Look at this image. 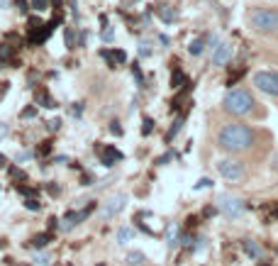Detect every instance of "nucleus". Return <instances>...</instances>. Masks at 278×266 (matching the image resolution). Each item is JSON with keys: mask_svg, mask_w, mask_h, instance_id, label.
<instances>
[{"mask_svg": "<svg viewBox=\"0 0 278 266\" xmlns=\"http://www.w3.org/2000/svg\"><path fill=\"white\" fill-rule=\"evenodd\" d=\"M254 144V132L246 125H227L220 132V147L224 152H244Z\"/></svg>", "mask_w": 278, "mask_h": 266, "instance_id": "nucleus-1", "label": "nucleus"}, {"mask_svg": "<svg viewBox=\"0 0 278 266\" xmlns=\"http://www.w3.org/2000/svg\"><path fill=\"white\" fill-rule=\"evenodd\" d=\"M224 110L232 115H249L254 110V98L246 88H234L224 98Z\"/></svg>", "mask_w": 278, "mask_h": 266, "instance_id": "nucleus-2", "label": "nucleus"}, {"mask_svg": "<svg viewBox=\"0 0 278 266\" xmlns=\"http://www.w3.org/2000/svg\"><path fill=\"white\" fill-rule=\"evenodd\" d=\"M249 25L259 32H276L278 30V13L276 10H266V8H256L249 13Z\"/></svg>", "mask_w": 278, "mask_h": 266, "instance_id": "nucleus-3", "label": "nucleus"}, {"mask_svg": "<svg viewBox=\"0 0 278 266\" xmlns=\"http://www.w3.org/2000/svg\"><path fill=\"white\" fill-rule=\"evenodd\" d=\"M254 86L266 95H278V74L276 71H259V74H254Z\"/></svg>", "mask_w": 278, "mask_h": 266, "instance_id": "nucleus-4", "label": "nucleus"}, {"mask_svg": "<svg viewBox=\"0 0 278 266\" xmlns=\"http://www.w3.org/2000/svg\"><path fill=\"white\" fill-rule=\"evenodd\" d=\"M217 173L222 178H229V181H237L244 176V169H241L239 161H232V159H220L217 161Z\"/></svg>", "mask_w": 278, "mask_h": 266, "instance_id": "nucleus-5", "label": "nucleus"}, {"mask_svg": "<svg viewBox=\"0 0 278 266\" xmlns=\"http://www.w3.org/2000/svg\"><path fill=\"white\" fill-rule=\"evenodd\" d=\"M220 208L227 217H241V212H244V203H241L239 198H232V195H222L220 198Z\"/></svg>", "mask_w": 278, "mask_h": 266, "instance_id": "nucleus-6", "label": "nucleus"}, {"mask_svg": "<svg viewBox=\"0 0 278 266\" xmlns=\"http://www.w3.org/2000/svg\"><path fill=\"white\" fill-rule=\"evenodd\" d=\"M125 203H127V195H125V193L112 195L110 200H108V205H105V210H103V217H115L120 210L125 208Z\"/></svg>", "mask_w": 278, "mask_h": 266, "instance_id": "nucleus-7", "label": "nucleus"}, {"mask_svg": "<svg viewBox=\"0 0 278 266\" xmlns=\"http://www.w3.org/2000/svg\"><path fill=\"white\" fill-rule=\"evenodd\" d=\"M56 27V22L52 20L49 25H39V27H32V35H30V42L32 44H42V42H47L49 35H52V30Z\"/></svg>", "mask_w": 278, "mask_h": 266, "instance_id": "nucleus-8", "label": "nucleus"}, {"mask_svg": "<svg viewBox=\"0 0 278 266\" xmlns=\"http://www.w3.org/2000/svg\"><path fill=\"white\" fill-rule=\"evenodd\" d=\"M93 210H95V205H88V208L86 210H78V212H69V215H66V217H64V227L66 229H71L74 227V225H78V222H81V220H86V217H88V215H91Z\"/></svg>", "mask_w": 278, "mask_h": 266, "instance_id": "nucleus-9", "label": "nucleus"}, {"mask_svg": "<svg viewBox=\"0 0 278 266\" xmlns=\"http://www.w3.org/2000/svg\"><path fill=\"white\" fill-rule=\"evenodd\" d=\"M229 59H232V49H229L227 44H217V47H215V54H212V64H215V66H224Z\"/></svg>", "mask_w": 278, "mask_h": 266, "instance_id": "nucleus-10", "label": "nucleus"}, {"mask_svg": "<svg viewBox=\"0 0 278 266\" xmlns=\"http://www.w3.org/2000/svg\"><path fill=\"white\" fill-rule=\"evenodd\" d=\"M120 159H122V152H117L115 147H103V149H100V161H103L105 166H115Z\"/></svg>", "mask_w": 278, "mask_h": 266, "instance_id": "nucleus-11", "label": "nucleus"}, {"mask_svg": "<svg viewBox=\"0 0 278 266\" xmlns=\"http://www.w3.org/2000/svg\"><path fill=\"white\" fill-rule=\"evenodd\" d=\"M100 54H103V59L110 61V66H115V64H125V61H127V54H125L122 49H115V52H105V49H103Z\"/></svg>", "mask_w": 278, "mask_h": 266, "instance_id": "nucleus-12", "label": "nucleus"}, {"mask_svg": "<svg viewBox=\"0 0 278 266\" xmlns=\"http://www.w3.org/2000/svg\"><path fill=\"white\" fill-rule=\"evenodd\" d=\"M178 225L176 222H168V227H166V244L168 247H176L178 242H181V237H178Z\"/></svg>", "mask_w": 278, "mask_h": 266, "instance_id": "nucleus-13", "label": "nucleus"}, {"mask_svg": "<svg viewBox=\"0 0 278 266\" xmlns=\"http://www.w3.org/2000/svg\"><path fill=\"white\" fill-rule=\"evenodd\" d=\"M35 100H37V103H39V105H42V108H56L54 98H52V95L47 93L44 88H39L37 93H35Z\"/></svg>", "mask_w": 278, "mask_h": 266, "instance_id": "nucleus-14", "label": "nucleus"}, {"mask_svg": "<svg viewBox=\"0 0 278 266\" xmlns=\"http://www.w3.org/2000/svg\"><path fill=\"white\" fill-rule=\"evenodd\" d=\"M52 239H54V234H52V232H42V234H37V237H32V247L42 249V247H47Z\"/></svg>", "mask_w": 278, "mask_h": 266, "instance_id": "nucleus-15", "label": "nucleus"}, {"mask_svg": "<svg viewBox=\"0 0 278 266\" xmlns=\"http://www.w3.org/2000/svg\"><path fill=\"white\" fill-rule=\"evenodd\" d=\"M241 249H244V254H246V256H251V259H259V256H261V249L256 247L251 239H244V242H241Z\"/></svg>", "mask_w": 278, "mask_h": 266, "instance_id": "nucleus-16", "label": "nucleus"}, {"mask_svg": "<svg viewBox=\"0 0 278 266\" xmlns=\"http://www.w3.org/2000/svg\"><path fill=\"white\" fill-rule=\"evenodd\" d=\"M156 13H159V18L164 20V22H176V18H178V15H176V10H173L171 5H161Z\"/></svg>", "mask_w": 278, "mask_h": 266, "instance_id": "nucleus-17", "label": "nucleus"}, {"mask_svg": "<svg viewBox=\"0 0 278 266\" xmlns=\"http://www.w3.org/2000/svg\"><path fill=\"white\" fill-rule=\"evenodd\" d=\"M144 261H147V256H144L142 251H130V254H127V264L130 266H142Z\"/></svg>", "mask_w": 278, "mask_h": 266, "instance_id": "nucleus-18", "label": "nucleus"}, {"mask_svg": "<svg viewBox=\"0 0 278 266\" xmlns=\"http://www.w3.org/2000/svg\"><path fill=\"white\" fill-rule=\"evenodd\" d=\"M132 234H134V232H132V227H120V229H117V242H120V244L130 242Z\"/></svg>", "mask_w": 278, "mask_h": 266, "instance_id": "nucleus-19", "label": "nucleus"}, {"mask_svg": "<svg viewBox=\"0 0 278 266\" xmlns=\"http://www.w3.org/2000/svg\"><path fill=\"white\" fill-rule=\"evenodd\" d=\"M13 54H15V49L10 44H0V61H13Z\"/></svg>", "mask_w": 278, "mask_h": 266, "instance_id": "nucleus-20", "label": "nucleus"}, {"mask_svg": "<svg viewBox=\"0 0 278 266\" xmlns=\"http://www.w3.org/2000/svg\"><path fill=\"white\" fill-rule=\"evenodd\" d=\"M15 188H18V193L27 195V198H37V188H32V186H22V183H15Z\"/></svg>", "mask_w": 278, "mask_h": 266, "instance_id": "nucleus-21", "label": "nucleus"}, {"mask_svg": "<svg viewBox=\"0 0 278 266\" xmlns=\"http://www.w3.org/2000/svg\"><path fill=\"white\" fill-rule=\"evenodd\" d=\"M185 81V76H183V71L181 69H173V76H171V86L173 88H181V83Z\"/></svg>", "mask_w": 278, "mask_h": 266, "instance_id": "nucleus-22", "label": "nucleus"}, {"mask_svg": "<svg viewBox=\"0 0 278 266\" xmlns=\"http://www.w3.org/2000/svg\"><path fill=\"white\" fill-rule=\"evenodd\" d=\"M203 49H205V39H195V42L190 44V49H188V52H190L193 57H198V54H200Z\"/></svg>", "mask_w": 278, "mask_h": 266, "instance_id": "nucleus-23", "label": "nucleus"}, {"mask_svg": "<svg viewBox=\"0 0 278 266\" xmlns=\"http://www.w3.org/2000/svg\"><path fill=\"white\" fill-rule=\"evenodd\" d=\"M181 125H183V117H178V120H176V122H173V127H171V130H168V134H166V139H168V142H171V139H173V137H176V132H178V130H181Z\"/></svg>", "mask_w": 278, "mask_h": 266, "instance_id": "nucleus-24", "label": "nucleus"}, {"mask_svg": "<svg viewBox=\"0 0 278 266\" xmlns=\"http://www.w3.org/2000/svg\"><path fill=\"white\" fill-rule=\"evenodd\" d=\"M32 8H35L37 13H42V10L49 8V0H32Z\"/></svg>", "mask_w": 278, "mask_h": 266, "instance_id": "nucleus-25", "label": "nucleus"}, {"mask_svg": "<svg viewBox=\"0 0 278 266\" xmlns=\"http://www.w3.org/2000/svg\"><path fill=\"white\" fill-rule=\"evenodd\" d=\"M154 130V120L151 117H144V125H142V134H151Z\"/></svg>", "mask_w": 278, "mask_h": 266, "instance_id": "nucleus-26", "label": "nucleus"}, {"mask_svg": "<svg viewBox=\"0 0 278 266\" xmlns=\"http://www.w3.org/2000/svg\"><path fill=\"white\" fill-rule=\"evenodd\" d=\"M25 208L27 210H39V200L37 198H27V200H25Z\"/></svg>", "mask_w": 278, "mask_h": 266, "instance_id": "nucleus-27", "label": "nucleus"}, {"mask_svg": "<svg viewBox=\"0 0 278 266\" xmlns=\"http://www.w3.org/2000/svg\"><path fill=\"white\" fill-rule=\"evenodd\" d=\"M239 76H244V69H239V71H234L232 76L227 78V86H234V83H237V78H239Z\"/></svg>", "mask_w": 278, "mask_h": 266, "instance_id": "nucleus-28", "label": "nucleus"}, {"mask_svg": "<svg viewBox=\"0 0 278 266\" xmlns=\"http://www.w3.org/2000/svg\"><path fill=\"white\" fill-rule=\"evenodd\" d=\"M210 186H212V181H210V178H200V181L195 183V190H200V188H210Z\"/></svg>", "mask_w": 278, "mask_h": 266, "instance_id": "nucleus-29", "label": "nucleus"}, {"mask_svg": "<svg viewBox=\"0 0 278 266\" xmlns=\"http://www.w3.org/2000/svg\"><path fill=\"white\" fill-rule=\"evenodd\" d=\"M10 176H13V178H15V181H25V178H27V176H25V171H20V169H10Z\"/></svg>", "mask_w": 278, "mask_h": 266, "instance_id": "nucleus-30", "label": "nucleus"}, {"mask_svg": "<svg viewBox=\"0 0 278 266\" xmlns=\"http://www.w3.org/2000/svg\"><path fill=\"white\" fill-rule=\"evenodd\" d=\"M47 127H49V132H56V130L61 127V120H59V117H56V120H49V125H47Z\"/></svg>", "mask_w": 278, "mask_h": 266, "instance_id": "nucleus-31", "label": "nucleus"}, {"mask_svg": "<svg viewBox=\"0 0 278 266\" xmlns=\"http://www.w3.org/2000/svg\"><path fill=\"white\" fill-rule=\"evenodd\" d=\"M66 47L74 49V30H66Z\"/></svg>", "mask_w": 278, "mask_h": 266, "instance_id": "nucleus-32", "label": "nucleus"}, {"mask_svg": "<svg viewBox=\"0 0 278 266\" xmlns=\"http://www.w3.org/2000/svg\"><path fill=\"white\" fill-rule=\"evenodd\" d=\"M49 152H52V142H44V144L39 147V154L44 156V154H49Z\"/></svg>", "mask_w": 278, "mask_h": 266, "instance_id": "nucleus-33", "label": "nucleus"}, {"mask_svg": "<svg viewBox=\"0 0 278 266\" xmlns=\"http://www.w3.org/2000/svg\"><path fill=\"white\" fill-rule=\"evenodd\" d=\"M110 132H112V134H117V137L122 134V127H120V122H112V125H110Z\"/></svg>", "mask_w": 278, "mask_h": 266, "instance_id": "nucleus-34", "label": "nucleus"}, {"mask_svg": "<svg viewBox=\"0 0 278 266\" xmlns=\"http://www.w3.org/2000/svg\"><path fill=\"white\" fill-rule=\"evenodd\" d=\"M37 115V108H27L25 113H22V117H35Z\"/></svg>", "mask_w": 278, "mask_h": 266, "instance_id": "nucleus-35", "label": "nucleus"}, {"mask_svg": "<svg viewBox=\"0 0 278 266\" xmlns=\"http://www.w3.org/2000/svg\"><path fill=\"white\" fill-rule=\"evenodd\" d=\"M103 39H108V42H110V39H112V30H103Z\"/></svg>", "mask_w": 278, "mask_h": 266, "instance_id": "nucleus-36", "label": "nucleus"}, {"mask_svg": "<svg viewBox=\"0 0 278 266\" xmlns=\"http://www.w3.org/2000/svg\"><path fill=\"white\" fill-rule=\"evenodd\" d=\"M5 134H8V125H3V122H0V139H3Z\"/></svg>", "mask_w": 278, "mask_h": 266, "instance_id": "nucleus-37", "label": "nucleus"}, {"mask_svg": "<svg viewBox=\"0 0 278 266\" xmlns=\"http://www.w3.org/2000/svg\"><path fill=\"white\" fill-rule=\"evenodd\" d=\"M49 193H52V195H59V186H54V183H52V186H49Z\"/></svg>", "mask_w": 278, "mask_h": 266, "instance_id": "nucleus-38", "label": "nucleus"}, {"mask_svg": "<svg viewBox=\"0 0 278 266\" xmlns=\"http://www.w3.org/2000/svg\"><path fill=\"white\" fill-rule=\"evenodd\" d=\"M18 8L20 10H27V0H18Z\"/></svg>", "mask_w": 278, "mask_h": 266, "instance_id": "nucleus-39", "label": "nucleus"}, {"mask_svg": "<svg viewBox=\"0 0 278 266\" xmlns=\"http://www.w3.org/2000/svg\"><path fill=\"white\" fill-rule=\"evenodd\" d=\"M3 166H8V159H5V156L0 154V169H3Z\"/></svg>", "mask_w": 278, "mask_h": 266, "instance_id": "nucleus-40", "label": "nucleus"}, {"mask_svg": "<svg viewBox=\"0 0 278 266\" xmlns=\"http://www.w3.org/2000/svg\"><path fill=\"white\" fill-rule=\"evenodd\" d=\"M49 3H54L56 8H61V0H49Z\"/></svg>", "mask_w": 278, "mask_h": 266, "instance_id": "nucleus-41", "label": "nucleus"}, {"mask_svg": "<svg viewBox=\"0 0 278 266\" xmlns=\"http://www.w3.org/2000/svg\"><path fill=\"white\" fill-rule=\"evenodd\" d=\"M273 169L278 171V154H276V159H273Z\"/></svg>", "mask_w": 278, "mask_h": 266, "instance_id": "nucleus-42", "label": "nucleus"}, {"mask_svg": "<svg viewBox=\"0 0 278 266\" xmlns=\"http://www.w3.org/2000/svg\"><path fill=\"white\" fill-rule=\"evenodd\" d=\"M259 266H266V264H259Z\"/></svg>", "mask_w": 278, "mask_h": 266, "instance_id": "nucleus-43", "label": "nucleus"}]
</instances>
